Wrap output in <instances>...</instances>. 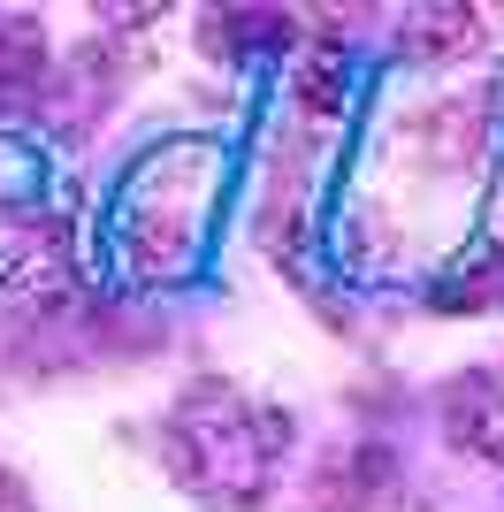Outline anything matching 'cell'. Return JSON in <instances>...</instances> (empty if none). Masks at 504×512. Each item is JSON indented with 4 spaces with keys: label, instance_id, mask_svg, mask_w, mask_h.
<instances>
[]
</instances>
